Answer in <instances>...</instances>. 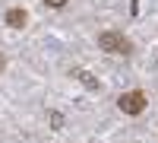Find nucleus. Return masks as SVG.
<instances>
[{
  "label": "nucleus",
  "mask_w": 158,
  "mask_h": 143,
  "mask_svg": "<svg viewBox=\"0 0 158 143\" xmlns=\"http://www.w3.org/2000/svg\"><path fill=\"white\" fill-rule=\"evenodd\" d=\"M98 48L101 51H108V54H133V42L123 35V32H114V29H108V32H101L98 35Z\"/></svg>",
  "instance_id": "nucleus-1"
},
{
  "label": "nucleus",
  "mask_w": 158,
  "mask_h": 143,
  "mask_svg": "<svg viewBox=\"0 0 158 143\" xmlns=\"http://www.w3.org/2000/svg\"><path fill=\"white\" fill-rule=\"evenodd\" d=\"M146 105H149V96L142 92V89H130V92H123L120 99H117V108H120L123 114H142L146 111Z\"/></svg>",
  "instance_id": "nucleus-2"
},
{
  "label": "nucleus",
  "mask_w": 158,
  "mask_h": 143,
  "mask_svg": "<svg viewBox=\"0 0 158 143\" xmlns=\"http://www.w3.org/2000/svg\"><path fill=\"white\" fill-rule=\"evenodd\" d=\"M3 22L10 25V29H22V25L29 22V13H25L22 7H13V10H6V16H3Z\"/></svg>",
  "instance_id": "nucleus-3"
},
{
  "label": "nucleus",
  "mask_w": 158,
  "mask_h": 143,
  "mask_svg": "<svg viewBox=\"0 0 158 143\" xmlns=\"http://www.w3.org/2000/svg\"><path fill=\"white\" fill-rule=\"evenodd\" d=\"M73 76H76V80L82 83V86H89V89H98V80H95V76H92L89 70H73Z\"/></svg>",
  "instance_id": "nucleus-4"
},
{
  "label": "nucleus",
  "mask_w": 158,
  "mask_h": 143,
  "mask_svg": "<svg viewBox=\"0 0 158 143\" xmlns=\"http://www.w3.org/2000/svg\"><path fill=\"white\" fill-rule=\"evenodd\" d=\"M48 118H51V124H54V131H63V114L60 111H48Z\"/></svg>",
  "instance_id": "nucleus-5"
},
{
  "label": "nucleus",
  "mask_w": 158,
  "mask_h": 143,
  "mask_svg": "<svg viewBox=\"0 0 158 143\" xmlns=\"http://www.w3.org/2000/svg\"><path fill=\"white\" fill-rule=\"evenodd\" d=\"M44 3H48L51 10H63V7H67V0H44Z\"/></svg>",
  "instance_id": "nucleus-6"
},
{
  "label": "nucleus",
  "mask_w": 158,
  "mask_h": 143,
  "mask_svg": "<svg viewBox=\"0 0 158 143\" xmlns=\"http://www.w3.org/2000/svg\"><path fill=\"white\" fill-rule=\"evenodd\" d=\"M3 67H6V60H3V57H0V70H3Z\"/></svg>",
  "instance_id": "nucleus-7"
}]
</instances>
